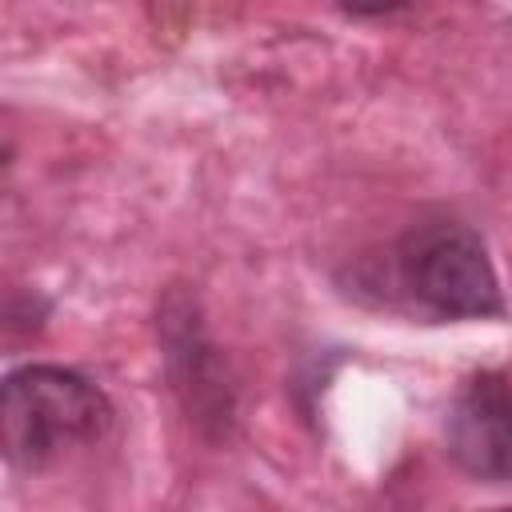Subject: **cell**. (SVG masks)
<instances>
[{"mask_svg": "<svg viewBox=\"0 0 512 512\" xmlns=\"http://www.w3.org/2000/svg\"><path fill=\"white\" fill-rule=\"evenodd\" d=\"M344 12H352V16H384V12H396V8H404V4H412V0H336Z\"/></svg>", "mask_w": 512, "mask_h": 512, "instance_id": "5", "label": "cell"}, {"mask_svg": "<svg viewBox=\"0 0 512 512\" xmlns=\"http://www.w3.org/2000/svg\"><path fill=\"white\" fill-rule=\"evenodd\" d=\"M116 424V408L100 384L60 364H24L0 388L4 460L40 472L76 448H96Z\"/></svg>", "mask_w": 512, "mask_h": 512, "instance_id": "1", "label": "cell"}, {"mask_svg": "<svg viewBox=\"0 0 512 512\" xmlns=\"http://www.w3.org/2000/svg\"><path fill=\"white\" fill-rule=\"evenodd\" d=\"M396 280L404 296L436 320H488L504 312V292L476 228L428 220L400 236Z\"/></svg>", "mask_w": 512, "mask_h": 512, "instance_id": "2", "label": "cell"}, {"mask_svg": "<svg viewBox=\"0 0 512 512\" xmlns=\"http://www.w3.org/2000/svg\"><path fill=\"white\" fill-rule=\"evenodd\" d=\"M164 324H168V364H172V376H176V388L184 392V404L196 420H216L220 428L232 420V392L228 384H220V376L212 372L216 368V356H212V344L204 340V328L196 324L192 308L184 304L180 316H172V308L164 312Z\"/></svg>", "mask_w": 512, "mask_h": 512, "instance_id": "4", "label": "cell"}, {"mask_svg": "<svg viewBox=\"0 0 512 512\" xmlns=\"http://www.w3.org/2000/svg\"><path fill=\"white\" fill-rule=\"evenodd\" d=\"M448 456L460 472L484 484L512 480V380L476 372L464 380L444 424Z\"/></svg>", "mask_w": 512, "mask_h": 512, "instance_id": "3", "label": "cell"}]
</instances>
